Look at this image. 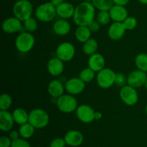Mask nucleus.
Wrapping results in <instances>:
<instances>
[{
  "mask_svg": "<svg viewBox=\"0 0 147 147\" xmlns=\"http://www.w3.org/2000/svg\"><path fill=\"white\" fill-rule=\"evenodd\" d=\"M1 28L7 34H14L22 31L23 28L22 22L14 16L9 17L4 20Z\"/></svg>",
  "mask_w": 147,
  "mask_h": 147,
  "instance_id": "ddd939ff",
  "label": "nucleus"
},
{
  "mask_svg": "<svg viewBox=\"0 0 147 147\" xmlns=\"http://www.w3.org/2000/svg\"><path fill=\"white\" fill-rule=\"evenodd\" d=\"M126 30L123 26V22H113L108 30V35L111 40L118 41L122 39L125 34Z\"/></svg>",
  "mask_w": 147,
  "mask_h": 147,
  "instance_id": "4468645a",
  "label": "nucleus"
},
{
  "mask_svg": "<svg viewBox=\"0 0 147 147\" xmlns=\"http://www.w3.org/2000/svg\"><path fill=\"white\" fill-rule=\"evenodd\" d=\"M91 31L88 26H78L75 32V36L78 41L84 43L91 38Z\"/></svg>",
  "mask_w": 147,
  "mask_h": 147,
  "instance_id": "5701e85b",
  "label": "nucleus"
},
{
  "mask_svg": "<svg viewBox=\"0 0 147 147\" xmlns=\"http://www.w3.org/2000/svg\"><path fill=\"white\" fill-rule=\"evenodd\" d=\"M15 123L12 113L9 111H0V129L2 131H9Z\"/></svg>",
  "mask_w": 147,
  "mask_h": 147,
  "instance_id": "a211bd4d",
  "label": "nucleus"
},
{
  "mask_svg": "<svg viewBox=\"0 0 147 147\" xmlns=\"http://www.w3.org/2000/svg\"><path fill=\"white\" fill-rule=\"evenodd\" d=\"M130 0H113L114 4H117V5L121 6H126L129 4Z\"/></svg>",
  "mask_w": 147,
  "mask_h": 147,
  "instance_id": "ea45409f",
  "label": "nucleus"
},
{
  "mask_svg": "<svg viewBox=\"0 0 147 147\" xmlns=\"http://www.w3.org/2000/svg\"><path fill=\"white\" fill-rule=\"evenodd\" d=\"M92 4L98 11H109L114 5L113 0H93Z\"/></svg>",
  "mask_w": 147,
  "mask_h": 147,
  "instance_id": "bb28decb",
  "label": "nucleus"
},
{
  "mask_svg": "<svg viewBox=\"0 0 147 147\" xmlns=\"http://www.w3.org/2000/svg\"><path fill=\"white\" fill-rule=\"evenodd\" d=\"M96 9L92 2L83 1L76 7L73 22L77 26H88L95 20Z\"/></svg>",
  "mask_w": 147,
  "mask_h": 147,
  "instance_id": "f257e3e1",
  "label": "nucleus"
},
{
  "mask_svg": "<svg viewBox=\"0 0 147 147\" xmlns=\"http://www.w3.org/2000/svg\"><path fill=\"white\" fill-rule=\"evenodd\" d=\"M23 27L25 29L26 31L32 33L37 30L38 24H37V20L31 17L23 22Z\"/></svg>",
  "mask_w": 147,
  "mask_h": 147,
  "instance_id": "7c9ffc66",
  "label": "nucleus"
},
{
  "mask_svg": "<svg viewBox=\"0 0 147 147\" xmlns=\"http://www.w3.org/2000/svg\"><path fill=\"white\" fill-rule=\"evenodd\" d=\"M50 117L46 111L42 109H34L29 113L28 122L35 129H42L49 123Z\"/></svg>",
  "mask_w": 147,
  "mask_h": 147,
  "instance_id": "39448f33",
  "label": "nucleus"
},
{
  "mask_svg": "<svg viewBox=\"0 0 147 147\" xmlns=\"http://www.w3.org/2000/svg\"><path fill=\"white\" fill-rule=\"evenodd\" d=\"M95 73L96 72L93 71L89 67H86V68L83 69L80 72V73H79V78L86 83H90V82H91L94 79Z\"/></svg>",
  "mask_w": 147,
  "mask_h": 147,
  "instance_id": "c85d7f7f",
  "label": "nucleus"
},
{
  "mask_svg": "<svg viewBox=\"0 0 147 147\" xmlns=\"http://www.w3.org/2000/svg\"><path fill=\"white\" fill-rule=\"evenodd\" d=\"M12 105V98L7 93H3L0 96V111H8Z\"/></svg>",
  "mask_w": 147,
  "mask_h": 147,
  "instance_id": "c756f323",
  "label": "nucleus"
},
{
  "mask_svg": "<svg viewBox=\"0 0 147 147\" xmlns=\"http://www.w3.org/2000/svg\"><path fill=\"white\" fill-rule=\"evenodd\" d=\"M96 111L90 106L82 104L78 106L76 111V116L80 122L83 123H90L95 120Z\"/></svg>",
  "mask_w": 147,
  "mask_h": 147,
  "instance_id": "9d476101",
  "label": "nucleus"
},
{
  "mask_svg": "<svg viewBox=\"0 0 147 147\" xmlns=\"http://www.w3.org/2000/svg\"><path fill=\"white\" fill-rule=\"evenodd\" d=\"M75 9H76V7L73 4L64 1L56 7L57 16H58L60 19H64V20L73 18Z\"/></svg>",
  "mask_w": 147,
  "mask_h": 147,
  "instance_id": "aec40b11",
  "label": "nucleus"
},
{
  "mask_svg": "<svg viewBox=\"0 0 147 147\" xmlns=\"http://www.w3.org/2000/svg\"><path fill=\"white\" fill-rule=\"evenodd\" d=\"M64 139L66 144L70 146L77 147L80 146L83 143V136L79 131L70 130L65 134Z\"/></svg>",
  "mask_w": 147,
  "mask_h": 147,
  "instance_id": "6ab92c4d",
  "label": "nucleus"
},
{
  "mask_svg": "<svg viewBox=\"0 0 147 147\" xmlns=\"http://www.w3.org/2000/svg\"><path fill=\"white\" fill-rule=\"evenodd\" d=\"M12 140L9 136H3L0 138V147H11Z\"/></svg>",
  "mask_w": 147,
  "mask_h": 147,
  "instance_id": "e433bc0d",
  "label": "nucleus"
},
{
  "mask_svg": "<svg viewBox=\"0 0 147 147\" xmlns=\"http://www.w3.org/2000/svg\"><path fill=\"white\" fill-rule=\"evenodd\" d=\"M84 1H89V2H92V1H93V0H84Z\"/></svg>",
  "mask_w": 147,
  "mask_h": 147,
  "instance_id": "49530a36",
  "label": "nucleus"
},
{
  "mask_svg": "<svg viewBox=\"0 0 147 147\" xmlns=\"http://www.w3.org/2000/svg\"><path fill=\"white\" fill-rule=\"evenodd\" d=\"M119 95L123 103L126 106H134L139 100V95H138L137 90L135 88L128 84L121 88Z\"/></svg>",
  "mask_w": 147,
  "mask_h": 147,
  "instance_id": "6e6552de",
  "label": "nucleus"
},
{
  "mask_svg": "<svg viewBox=\"0 0 147 147\" xmlns=\"http://www.w3.org/2000/svg\"><path fill=\"white\" fill-rule=\"evenodd\" d=\"M12 11L14 17L23 22L32 15L33 5L29 0H17L13 5Z\"/></svg>",
  "mask_w": 147,
  "mask_h": 147,
  "instance_id": "7ed1b4c3",
  "label": "nucleus"
},
{
  "mask_svg": "<svg viewBox=\"0 0 147 147\" xmlns=\"http://www.w3.org/2000/svg\"><path fill=\"white\" fill-rule=\"evenodd\" d=\"M35 17L42 22H50L57 16L56 7L50 1L42 3L36 8Z\"/></svg>",
  "mask_w": 147,
  "mask_h": 147,
  "instance_id": "f03ea898",
  "label": "nucleus"
},
{
  "mask_svg": "<svg viewBox=\"0 0 147 147\" xmlns=\"http://www.w3.org/2000/svg\"><path fill=\"white\" fill-rule=\"evenodd\" d=\"M135 65L139 70L147 73V54L139 53L135 57Z\"/></svg>",
  "mask_w": 147,
  "mask_h": 147,
  "instance_id": "cd10ccee",
  "label": "nucleus"
},
{
  "mask_svg": "<svg viewBox=\"0 0 147 147\" xmlns=\"http://www.w3.org/2000/svg\"><path fill=\"white\" fill-rule=\"evenodd\" d=\"M138 1L142 4H147V0H138Z\"/></svg>",
  "mask_w": 147,
  "mask_h": 147,
  "instance_id": "37998d69",
  "label": "nucleus"
},
{
  "mask_svg": "<svg viewBox=\"0 0 147 147\" xmlns=\"http://www.w3.org/2000/svg\"><path fill=\"white\" fill-rule=\"evenodd\" d=\"M88 65L96 73H98L103 70L106 65V60L103 55L100 53H94L89 56L88 60Z\"/></svg>",
  "mask_w": 147,
  "mask_h": 147,
  "instance_id": "2eb2a0df",
  "label": "nucleus"
},
{
  "mask_svg": "<svg viewBox=\"0 0 147 147\" xmlns=\"http://www.w3.org/2000/svg\"><path fill=\"white\" fill-rule=\"evenodd\" d=\"M98 48V43L95 39L90 38L83 45V52L87 55H91L96 53Z\"/></svg>",
  "mask_w": 147,
  "mask_h": 147,
  "instance_id": "393cba45",
  "label": "nucleus"
},
{
  "mask_svg": "<svg viewBox=\"0 0 147 147\" xmlns=\"http://www.w3.org/2000/svg\"><path fill=\"white\" fill-rule=\"evenodd\" d=\"M145 88H146V89L147 90V80H146V83H145Z\"/></svg>",
  "mask_w": 147,
  "mask_h": 147,
  "instance_id": "c03bdc74",
  "label": "nucleus"
},
{
  "mask_svg": "<svg viewBox=\"0 0 147 147\" xmlns=\"http://www.w3.org/2000/svg\"><path fill=\"white\" fill-rule=\"evenodd\" d=\"M20 136V132L17 131L16 130H12L10 131L9 133V138L11 139L12 141L16 140V139H19V136Z\"/></svg>",
  "mask_w": 147,
  "mask_h": 147,
  "instance_id": "58836bf2",
  "label": "nucleus"
},
{
  "mask_svg": "<svg viewBox=\"0 0 147 147\" xmlns=\"http://www.w3.org/2000/svg\"><path fill=\"white\" fill-rule=\"evenodd\" d=\"M146 80L147 74L146 72L137 69L131 72L127 76V84L137 88L144 86Z\"/></svg>",
  "mask_w": 147,
  "mask_h": 147,
  "instance_id": "9b49d317",
  "label": "nucleus"
},
{
  "mask_svg": "<svg viewBox=\"0 0 147 147\" xmlns=\"http://www.w3.org/2000/svg\"><path fill=\"white\" fill-rule=\"evenodd\" d=\"M116 73L112 69L104 67L96 76L98 86L103 89H107L115 85Z\"/></svg>",
  "mask_w": 147,
  "mask_h": 147,
  "instance_id": "0eeeda50",
  "label": "nucleus"
},
{
  "mask_svg": "<svg viewBox=\"0 0 147 147\" xmlns=\"http://www.w3.org/2000/svg\"><path fill=\"white\" fill-rule=\"evenodd\" d=\"M86 88V83L80 78H71L65 83V88L68 94L76 96L81 93Z\"/></svg>",
  "mask_w": 147,
  "mask_h": 147,
  "instance_id": "f8f14e48",
  "label": "nucleus"
},
{
  "mask_svg": "<svg viewBox=\"0 0 147 147\" xmlns=\"http://www.w3.org/2000/svg\"><path fill=\"white\" fill-rule=\"evenodd\" d=\"M65 90V85H63L60 80H53L50 82L47 87V91L48 93L53 98L60 97L64 94V92Z\"/></svg>",
  "mask_w": 147,
  "mask_h": 147,
  "instance_id": "4be33fe9",
  "label": "nucleus"
},
{
  "mask_svg": "<svg viewBox=\"0 0 147 147\" xmlns=\"http://www.w3.org/2000/svg\"><path fill=\"white\" fill-rule=\"evenodd\" d=\"M74 1H80V0H74Z\"/></svg>",
  "mask_w": 147,
  "mask_h": 147,
  "instance_id": "de8ad7c7",
  "label": "nucleus"
},
{
  "mask_svg": "<svg viewBox=\"0 0 147 147\" xmlns=\"http://www.w3.org/2000/svg\"><path fill=\"white\" fill-rule=\"evenodd\" d=\"M35 44V38L32 33L22 32L17 35L15 40V47L19 52L27 53L32 50Z\"/></svg>",
  "mask_w": 147,
  "mask_h": 147,
  "instance_id": "20e7f679",
  "label": "nucleus"
},
{
  "mask_svg": "<svg viewBox=\"0 0 147 147\" xmlns=\"http://www.w3.org/2000/svg\"><path fill=\"white\" fill-rule=\"evenodd\" d=\"M103 117V115L99 111H96L95 113V120H100Z\"/></svg>",
  "mask_w": 147,
  "mask_h": 147,
  "instance_id": "79ce46f5",
  "label": "nucleus"
},
{
  "mask_svg": "<svg viewBox=\"0 0 147 147\" xmlns=\"http://www.w3.org/2000/svg\"><path fill=\"white\" fill-rule=\"evenodd\" d=\"M109 14L111 20L118 22H123L129 17V13L126 7L124 6L117 5V4H114L111 8V9L109 10Z\"/></svg>",
  "mask_w": 147,
  "mask_h": 147,
  "instance_id": "f3484780",
  "label": "nucleus"
},
{
  "mask_svg": "<svg viewBox=\"0 0 147 147\" xmlns=\"http://www.w3.org/2000/svg\"><path fill=\"white\" fill-rule=\"evenodd\" d=\"M53 32L59 36H65L69 34L71 30V26L67 20L60 19L54 22L53 26Z\"/></svg>",
  "mask_w": 147,
  "mask_h": 147,
  "instance_id": "412c9836",
  "label": "nucleus"
},
{
  "mask_svg": "<svg viewBox=\"0 0 147 147\" xmlns=\"http://www.w3.org/2000/svg\"><path fill=\"white\" fill-rule=\"evenodd\" d=\"M88 27H89V29L90 30L92 33H96L100 30V24H99L97 20H93L92 22H90V24L88 25Z\"/></svg>",
  "mask_w": 147,
  "mask_h": 147,
  "instance_id": "4c0bfd02",
  "label": "nucleus"
},
{
  "mask_svg": "<svg viewBox=\"0 0 147 147\" xmlns=\"http://www.w3.org/2000/svg\"><path fill=\"white\" fill-rule=\"evenodd\" d=\"M47 68L50 76L57 77L61 75L64 70V62L57 57H53L47 63Z\"/></svg>",
  "mask_w": 147,
  "mask_h": 147,
  "instance_id": "dca6fc26",
  "label": "nucleus"
},
{
  "mask_svg": "<svg viewBox=\"0 0 147 147\" xmlns=\"http://www.w3.org/2000/svg\"><path fill=\"white\" fill-rule=\"evenodd\" d=\"M145 111H146V114L147 115V104L146 106V108H145Z\"/></svg>",
  "mask_w": 147,
  "mask_h": 147,
  "instance_id": "a18cd8bd",
  "label": "nucleus"
},
{
  "mask_svg": "<svg viewBox=\"0 0 147 147\" xmlns=\"http://www.w3.org/2000/svg\"><path fill=\"white\" fill-rule=\"evenodd\" d=\"M12 116L14 122L19 125H22L27 123L29 120V113L27 111L21 108H17L14 109L12 112Z\"/></svg>",
  "mask_w": 147,
  "mask_h": 147,
  "instance_id": "b1692460",
  "label": "nucleus"
},
{
  "mask_svg": "<svg viewBox=\"0 0 147 147\" xmlns=\"http://www.w3.org/2000/svg\"><path fill=\"white\" fill-rule=\"evenodd\" d=\"M57 109L64 113H71L76 111L78 108V101L74 96L70 94H63L57 98L56 101Z\"/></svg>",
  "mask_w": 147,
  "mask_h": 147,
  "instance_id": "423d86ee",
  "label": "nucleus"
},
{
  "mask_svg": "<svg viewBox=\"0 0 147 147\" xmlns=\"http://www.w3.org/2000/svg\"><path fill=\"white\" fill-rule=\"evenodd\" d=\"M11 147H30V144L24 139H17L12 141Z\"/></svg>",
  "mask_w": 147,
  "mask_h": 147,
  "instance_id": "f704fd0d",
  "label": "nucleus"
},
{
  "mask_svg": "<svg viewBox=\"0 0 147 147\" xmlns=\"http://www.w3.org/2000/svg\"><path fill=\"white\" fill-rule=\"evenodd\" d=\"M66 145V142L64 139L62 138H57L55 139L50 142V147H65Z\"/></svg>",
  "mask_w": 147,
  "mask_h": 147,
  "instance_id": "c9c22d12",
  "label": "nucleus"
},
{
  "mask_svg": "<svg viewBox=\"0 0 147 147\" xmlns=\"http://www.w3.org/2000/svg\"><path fill=\"white\" fill-rule=\"evenodd\" d=\"M50 1L55 6V7H57V6H59L60 4H61L62 3L64 2L65 0H50Z\"/></svg>",
  "mask_w": 147,
  "mask_h": 147,
  "instance_id": "a19ab883",
  "label": "nucleus"
},
{
  "mask_svg": "<svg viewBox=\"0 0 147 147\" xmlns=\"http://www.w3.org/2000/svg\"><path fill=\"white\" fill-rule=\"evenodd\" d=\"M34 129L35 128L32 125L30 124L29 122H27L24 124L20 125L19 132H20V136L23 139H30L34 134Z\"/></svg>",
  "mask_w": 147,
  "mask_h": 147,
  "instance_id": "a878e982",
  "label": "nucleus"
},
{
  "mask_svg": "<svg viewBox=\"0 0 147 147\" xmlns=\"http://www.w3.org/2000/svg\"><path fill=\"white\" fill-rule=\"evenodd\" d=\"M96 20L100 25H107L111 20L109 11H99L96 16Z\"/></svg>",
  "mask_w": 147,
  "mask_h": 147,
  "instance_id": "2f4dec72",
  "label": "nucleus"
},
{
  "mask_svg": "<svg viewBox=\"0 0 147 147\" xmlns=\"http://www.w3.org/2000/svg\"><path fill=\"white\" fill-rule=\"evenodd\" d=\"M115 85L117 87L122 88L127 85V78L122 73H117L115 80Z\"/></svg>",
  "mask_w": 147,
  "mask_h": 147,
  "instance_id": "72a5a7b5",
  "label": "nucleus"
},
{
  "mask_svg": "<svg viewBox=\"0 0 147 147\" xmlns=\"http://www.w3.org/2000/svg\"><path fill=\"white\" fill-rule=\"evenodd\" d=\"M76 55L75 46L69 42H63L56 49V56L63 62H69L73 60Z\"/></svg>",
  "mask_w": 147,
  "mask_h": 147,
  "instance_id": "1a4fd4ad",
  "label": "nucleus"
},
{
  "mask_svg": "<svg viewBox=\"0 0 147 147\" xmlns=\"http://www.w3.org/2000/svg\"><path fill=\"white\" fill-rule=\"evenodd\" d=\"M138 21L135 17H128L123 22V24L126 30H132L135 29L137 26Z\"/></svg>",
  "mask_w": 147,
  "mask_h": 147,
  "instance_id": "473e14b6",
  "label": "nucleus"
}]
</instances>
